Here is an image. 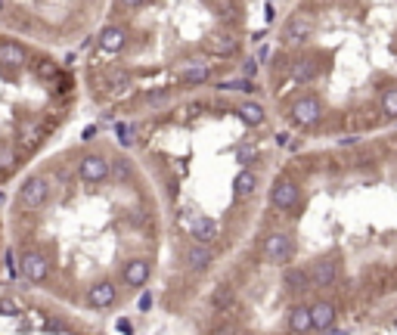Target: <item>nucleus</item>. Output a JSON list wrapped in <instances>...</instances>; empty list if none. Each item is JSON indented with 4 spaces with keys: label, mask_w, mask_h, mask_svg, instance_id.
Instances as JSON below:
<instances>
[{
    "label": "nucleus",
    "mask_w": 397,
    "mask_h": 335,
    "mask_svg": "<svg viewBox=\"0 0 397 335\" xmlns=\"http://www.w3.org/2000/svg\"><path fill=\"white\" fill-rule=\"evenodd\" d=\"M47 202H50V174L47 171L28 174L16 196L19 211H22V214H34V211H41Z\"/></svg>",
    "instance_id": "nucleus-1"
},
{
    "label": "nucleus",
    "mask_w": 397,
    "mask_h": 335,
    "mask_svg": "<svg viewBox=\"0 0 397 335\" xmlns=\"http://www.w3.org/2000/svg\"><path fill=\"white\" fill-rule=\"evenodd\" d=\"M19 270H22V276L28 283L41 285L50 279V258L37 245H22L19 248Z\"/></svg>",
    "instance_id": "nucleus-2"
},
{
    "label": "nucleus",
    "mask_w": 397,
    "mask_h": 335,
    "mask_svg": "<svg viewBox=\"0 0 397 335\" xmlns=\"http://www.w3.org/2000/svg\"><path fill=\"white\" fill-rule=\"evenodd\" d=\"M298 202H301V186H298L295 177H289V174H283V177L273 180L270 186V205L276 211H295Z\"/></svg>",
    "instance_id": "nucleus-3"
},
{
    "label": "nucleus",
    "mask_w": 397,
    "mask_h": 335,
    "mask_svg": "<svg viewBox=\"0 0 397 335\" xmlns=\"http://www.w3.org/2000/svg\"><path fill=\"white\" fill-rule=\"evenodd\" d=\"M264 258L270 261V264H289V261L295 258V236L283 233V230L270 233L264 239Z\"/></svg>",
    "instance_id": "nucleus-4"
},
{
    "label": "nucleus",
    "mask_w": 397,
    "mask_h": 335,
    "mask_svg": "<svg viewBox=\"0 0 397 335\" xmlns=\"http://www.w3.org/2000/svg\"><path fill=\"white\" fill-rule=\"evenodd\" d=\"M289 118L292 124H298V128H314V124H320L323 118V103L316 97H298L295 103L289 105Z\"/></svg>",
    "instance_id": "nucleus-5"
},
{
    "label": "nucleus",
    "mask_w": 397,
    "mask_h": 335,
    "mask_svg": "<svg viewBox=\"0 0 397 335\" xmlns=\"http://www.w3.org/2000/svg\"><path fill=\"white\" fill-rule=\"evenodd\" d=\"M112 174V161L105 159L103 152H84L78 159V177L84 180V183H99V180H105Z\"/></svg>",
    "instance_id": "nucleus-6"
},
{
    "label": "nucleus",
    "mask_w": 397,
    "mask_h": 335,
    "mask_svg": "<svg viewBox=\"0 0 397 335\" xmlns=\"http://www.w3.org/2000/svg\"><path fill=\"white\" fill-rule=\"evenodd\" d=\"M338 276H341L338 258H320L316 264H310V270H307L310 285H316V289H329V285H335Z\"/></svg>",
    "instance_id": "nucleus-7"
},
{
    "label": "nucleus",
    "mask_w": 397,
    "mask_h": 335,
    "mask_svg": "<svg viewBox=\"0 0 397 335\" xmlns=\"http://www.w3.org/2000/svg\"><path fill=\"white\" fill-rule=\"evenodd\" d=\"M149 276H152V264H149L146 258H134L121 267V283H124V289H130V292L146 285Z\"/></svg>",
    "instance_id": "nucleus-8"
},
{
    "label": "nucleus",
    "mask_w": 397,
    "mask_h": 335,
    "mask_svg": "<svg viewBox=\"0 0 397 335\" xmlns=\"http://www.w3.org/2000/svg\"><path fill=\"white\" fill-rule=\"evenodd\" d=\"M115 301H118V285L109 283V279L87 289V307H93V310H105V307H112Z\"/></svg>",
    "instance_id": "nucleus-9"
},
{
    "label": "nucleus",
    "mask_w": 397,
    "mask_h": 335,
    "mask_svg": "<svg viewBox=\"0 0 397 335\" xmlns=\"http://www.w3.org/2000/svg\"><path fill=\"white\" fill-rule=\"evenodd\" d=\"M310 19H304V16H292L289 22H285V28H283V43L285 47H298V43H304L310 37Z\"/></svg>",
    "instance_id": "nucleus-10"
},
{
    "label": "nucleus",
    "mask_w": 397,
    "mask_h": 335,
    "mask_svg": "<svg viewBox=\"0 0 397 335\" xmlns=\"http://www.w3.org/2000/svg\"><path fill=\"white\" fill-rule=\"evenodd\" d=\"M335 316H338V310H335L332 301L310 304V326H314L316 332H329V329L335 326Z\"/></svg>",
    "instance_id": "nucleus-11"
},
{
    "label": "nucleus",
    "mask_w": 397,
    "mask_h": 335,
    "mask_svg": "<svg viewBox=\"0 0 397 335\" xmlns=\"http://www.w3.org/2000/svg\"><path fill=\"white\" fill-rule=\"evenodd\" d=\"M28 62V50L19 41H0V65L3 68H25Z\"/></svg>",
    "instance_id": "nucleus-12"
},
{
    "label": "nucleus",
    "mask_w": 397,
    "mask_h": 335,
    "mask_svg": "<svg viewBox=\"0 0 397 335\" xmlns=\"http://www.w3.org/2000/svg\"><path fill=\"white\" fill-rule=\"evenodd\" d=\"M254 190H258V174L248 171V168H242V171L233 177V192H236V199H248Z\"/></svg>",
    "instance_id": "nucleus-13"
},
{
    "label": "nucleus",
    "mask_w": 397,
    "mask_h": 335,
    "mask_svg": "<svg viewBox=\"0 0 397 335\" xmlns=\"http://www.w3.org/2000/svg\"><path fill=\"white\" fill-rule=\"evenodd\" d=\"M289 329L295 335H307L310 329V307H304V304H298V307H292V314H289Z\"/></svg>",
    "instance_id": "nucleus-14"
},
{
    "label": "nucleus",
    "mask_w": 397,
    "mask_h": 335,
    "mask_svg": "<svg viewBox=\"0 0 397 335\" xmlns=\"http://www.w3.org/2000/svg\"><path fill=\"white\" fill-rule=\"evenodd\" d=\"M211 261V248L198 245V242H190V245L183 248V264L186 267H205Z\"/></svg>",
    "instance_id": "nucleus-15"
},
{
    "label": "nucleus",
    "mask_w": 397,
    "mask_h": 335,
    "mask_svg": "<svg viewBox=\"0 0 397 335\" xmlns=\"http://www.w3.org/2000/svg\"><path fill=\"white\" fill-rule=\"evenodd\" d=\"M285 289L289 292H307L310 289V279H307V270H301V267H289L283 276Z\"/></svg>",
    "instance_id": "nucleus-16"
},
{
    "label": "nucleus",
    "mask_w": 397,
    "mask_h": 335,
    "mask_svg": "<svg viewBox=\"0 0 397 335\" xmlns=\"http://www.w3.org/2000/svg\"><path fill=\"white\" fill-rule=\"evenodd\" d=\"M239 115H242V121L245 124H264V109H261L258 103H245V105H239Z\"/></svg>",
    "instance_id": "nucleus-17"
},
{
    "label": "nucleus",
    "mask_w": 397,
    "mask_h": 335,
    "mask_svg": "<svg viewBox=\"0 0 397 335\" xmlns=\"http://www.w3.org/2000/svg\"><path fill=\"white\" fill-rule=\"evenodd\" d=\"M382 112L385 118H397V87H388L382 93Z\"/></svg>",
    "instance_id": "nucleus-18"
},
{
    "label": "nucleus",
    "mask_w": 397,
    "mask_h": 335,
    "mask_svg": "<svg viewBox=\"0 0 397 335\" xmlns=\"http://www.w3.org/2000/svg\"><path fill=\"white\" fill-rule=\"evenodd\" d=\"M326 335H347V332H345V329H335V326H332V329H329Z\"/></svg>",
    "instance_id": "nucleus-19"
},
{
    "label": "nucleus",
    "mask_w": 397,
    "mask_h": 335,
    "mask_svg": "<svg viewBox=\"0 0 397 335\" xmlns=\"http://www.w3.org/2000/svg\"><path fill=\"white\" fill-rule=\"evenodd\" d=\"M0 10H3V3H0Z\"/></svg>",
    "instance_id": "nucleus-20"
}]
</instances>
